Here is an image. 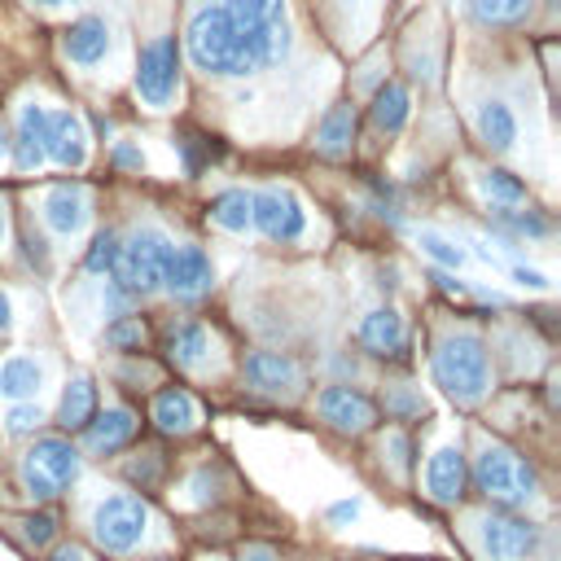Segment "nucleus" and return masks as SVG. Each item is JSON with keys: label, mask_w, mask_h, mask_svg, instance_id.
I'll return each instance as SVG.
<instances>
[{"label": "nucleus", "mask_w": 561, "mask_h": 561, "mask_svg": "<svg viewBox=\"0 0 561 561\" xmlns=\"http://www.w3.org/2000/svg\"><path fill=\"white\" fill-rule=\"evenodd\" d=\"M167 250H171L167 232H158L153 224L136 228V232L123 241V250H118V263H114V272H110V285H114L127 302L153 294V289L162 285V259H167Z\"/></svg>", "instance_id": "5"}, {"label": "nucleus", "mask_w": 561, "mask_h": 561, "mask_svg": "<svg viewBox=\"0 0 561 561\" xmlns=\"http://www.w3.org/2000/svg\"><path fill=\"white\" fill-rule=\"evenodd\" d=\"M210 346H215V337H210V329L197 324V320H175V324L167 329V355H171L180 368H202V364L210 359Z\"/></svg>", "instance_id": "21"}, {"label": "nucleus", "mask_w": 561, "mask_h": 561, "mask_svg": "<svg viewBox=\"0 0 561 561\" xmlns=\"http://www.w3.org/2000/svg\"><path fill=\"white\" fill-rule=\"evenodd\" d=\"M408 110H412V96L403 83H381L377 96H373V127L377 131H399L408 123Z\"/></svg>", "instance_id": "26"}, {"label": "nucleus", "mask_w": 561, "mask_h": 561, "mask_svg": "<svg viewBox=\"0 0 561 561\" xmlns=\"http://www.w3.org/2000/svg\"><path fill=\"white\" fill-rule=\"evenodd\" d=\"M473 123H478V136H482L491 149H513V140H517V118H513V110H508L504 101H482Z\"/></svg>", "instance_id": "25"}, {"label": "nucleus", "mask_w": 561, "mask_h": 561, "mask_svg": "<svg viewBox=\"0 0 561 561\" xmlns=\"http://www.w3.org/2000/svg\"><path fill=\"white\" fill-rule=\"evenodd\" d=\"M153 561H167V557H153Z\"/></svg>", "instance_id": "48"}, {"label": "nucleus", "mask_w": 561, "mask_h": 561, "mask_svg": "<svg viewBox=\"0 0 561 561\" xmlns=\"http://www.w3.org/2000/svg\"><path fill=\"white\" fill-rule=\"evenodd\" d=\"M241 561H276V552L263 543H250V548H241Z\"/></svg>", "instance_id": "42"}, {"label": "nucleus", "mask_w": 561, "mask_h": 561, "mask_svg": "<svg viewBox=\"0 0 561 561\" xmlns=\"http://www.w3.org/2000/svg\"><path fill=\"white\" fill-rule=\"evenodd\" d=\"M210 219L224 228V232H245L250 228V193L245 188H228L210 202Z\"/></svg>", "instance_id": "28"}, {"label": "nucleus", "mask_w": 561, "mask_h": 561, "mask_svg": "<svg viewBox=\"0 0 561 561\" xmlns=\"http://www.w3.org/2000/svg\"><path fill=\"white\" fill-rule=\"evenodd\" d=\"M215 280V267L206 259L202 245H171L167 259H162V285L175 294V298H202Z\"/></svg>", "instance_id": "11"}, {"label": "nucleus", "mask_w": 561, "mask_h": 561, "mask_svg": "<svg viewBox=\"0 0 561 561\" xmlns=\"http://www.w3.org/2000/svg\"><path fill=\"white\" fill-rule=\"evenodd\" d=\"M18 526H22V539H26L31 548H44V543L53 539V526H57V522H53L48 513H35V517H22Z\"/></svg>", "instance_id": "35"}, {"label": "nucleus", "mask_w": 561, "mask_h": 561, "mask_svg": "<svg viewBox=\"0 0 561 561\" xmlns=\"http://www.w3.org/2000/svg\"><path fill=\"white\" fill-rule=\"evenodd\" d=\"M224 13L232 18L241 48L250 57V70L276 66L289 53V22H285V0H224Z\"/></svg>", "instance_id": "2"}, {"label": "nucleus", "mask_w": 561, "mask_h": 561, "mask_svg": "<svg viewBox=\"0 0 561 561\" xmlns=\"http://www.w3.org/2000/svg\"><path fill=\"white\" fill-rule=\"evenodd\" d=\"M39 425H44V408H39L35 399L4 408V430H9V434H35Z\"/></svg>", "instance_id": "34"}, {"label": "nucleus", "mask_w": 561, "mask_h": 561, "mask_svg": "<svg viewBox=\"0 0 561 561\" xmlns=\"http://www.w3.org/2000/svg\"><path fill=\"white\" fill-rule=\"evenodd\" d=\"M44 123H48V110L44 105H22V118H18V136H13V158L22 171H39L48 162L44 153Z\"/></svg>", "instance_id": "20"}, {"label": "nucleus", "mask_w": 561, "mask_h": 561, "mask_svg": "<svg viewBox=\"0 0 561 561\" xmlns=\"http://www.w3.org/2000/svg\"><path fill=\"white\" fill-rule=\"evenodd\" d=\"M4 149H9V140H4V127H0V153H4Z\"/></svg>", "instance_id": "45"}, {"label": "nucleus", "mask_w": 561, "mask_h": 561, "mask_svg": "<svg viewBox=\"0 0 561 561\" xmlns=\"http://www.w3.org/2000/svg\"><path fill=\"white\" fill-rule=\"evenodd\" d=\"M44 153L61 167H83L88 162V131H83V118L75 110H48Z\"/></svg>", "instance_id": "13"}, {"label": "nucleus", "mask_w": 561, "mask_h": 561, "mask_svg": "<svg viewBox=\"0 0 561 561\" xmlns=\"http://www.w3.org/2000/svg\"><path fill=\"white\" fill-rule=\"evenodd\" d=\"M416 245H421L434 263H443V267H465V263H469V250L456 245L451 237H443L438 228H421V232H416Z\"/></svg>", "instance_id": "31"}, {"label": "nucleus", "mask_w": 561, "mask_h": 561, "mask_svg": "<svg viewBox=\"0 0 561 561\" xmlns=\"http://www.w3.org/2000/svg\"><path fill=\"white\" fill-rule=\"evenodd\" d=\"M48 561H88V557H83V548H75V543H61V548H57Z\"/></svg>", "instance_id": "44"}, {"label": "nucleus", "mask_w": 561, "mask_h": 561, "mask_svg": "<svg viewBox=\"0 0 561 561\" xmlns=\"http://www.w3.org/2000/svg\"><path fill=\"white\" fill-rule=\"evenodd\" d=\"M149 504L131 491H114L92 508V539L105 552H131L149 535Z\"/></svg>", "instance_id": "6"}, {"label": "nucleus", "mask_w": 561, "mask_h": 561, "mask_svg": "<svg viewBox=\"0 0 561 561\" xmlns=\"http://www.w3.org/2000/svg\"><path fill=\"white\" fill-rule=\"evenodd\" d=\"M153 421H158V430H167V434H188V430H197V421H202V408H197V399L188 394V390H162L158 399H153Z\"/></svg>", "instance_id": "23"}, {"label": "nucleus", "mask_w": 561, "mask_h": 561, "mask_svg": "<svg viewBox=\"0 0 561 561\" xmlns=\"http://www.w3.org/2000/svg\"><path fill=\"white\" fill-rule=\"evenodd\" d=\"M88 210H92V197H88V188H79V184H57V188H48V197H44V219H48V228H53L57 237H66V241L83 232Z\"/></svg>", "instance_id": "15"}, {"label": "nucleus", "mask_w": 561, "mask_h": 561, "mask_svg": "<svg viewBox=\"0 0 561 561\" xmlns=\"http://www.w3.org/2000/svg\"><path fill=\"white\" fill-rule=\"evenodd\" d=\"M39 386H44V364L35 355H9L0 364V399L26 403L39 394Z\"/></svg>", "instance_id": "22"}, {"label": "nucleus", "mask_w": 561, "mask_h": 561, "mask_svg": "<svg viewBox=\"0 0 561 561\" xmlns=\"http://www.w3.org/2000/svg\"><path fill=\"white\" fill-rule=\"evenodd\" d=\"M482 193L500 206V210H517L522 202H526V188H522V180L517 175H508V171H500V167H491V171H482Z\"/></svg>", "instance_id": "30"}, {"label": "nucleus", "mask_w": 561, "mask_h": 561, "mask_svg": "<svg viewBox=\"0 0 561 561\" xmlns=\"http://www.w3.org/2000/svg\"><path fill=\"white\" fill-rule=\"evenodd\" d=\"M465 4L482 26H517L530 13V0H465Z\"/></svg>", "instance_id": "29"}, {"label": "nucleus", "mask_w": 561, "mask_h": 561, "mask_svg": "<svg viewBox=\"0 0 561 561\" xmlns=\"http://www.w3.org/2000/svg\"><path fill=\"white\" fill-rule=\"evenodd\" d=\"M316 408H320V416L333 425V430H342V434H364L368 425H373V403H368V394H359L355 386H324L320 394H316Z\"/></svg>", "instance_id": "12"}, {"label": "nucleus", "mask_w": 561, "mask_h": 561, "mask_svg": "<svg viewBox=\"0 0 561 561\" xmlns=\"http://www.w3.org/2000/svg\"><path fill=\"white\" fill-rule=\"evenodd\" d=\"M105 342L110 346H136L140 342V320H118L114 329H105Z\"/></svg>", "instance_id": "36"}, {"label": "nucleus", "mask_w": 561, "mask_h": 561, "mask_svg": "<svg viewBox=\"0 0 561 561\" xmlns=\"http://www.w3.org/2000/svg\"><path fill=\"white\" fill-rule=\"evenodd\" d=\"M469 543L482 561H526L539 543V526L508 513H478L469 517Z\"/></svg>", "instance_id": "7"}, {"label": "nucleus", "mask_w": 561, "mask_h": 561, "mask_svg": "<svg viewBox=\"0 0 561 561\" xmlns=\"http://www.w3.org/2000/svg\"><path fill=\"white\" fill-rule=\"evenodd\" d=\"M434 377L456 403H478L491 390V359L478 333H447L434 346Z\"/></svg>", "instance_id": "3"}, {"label": "nucleus", "mask_w": 561, "mask_h": 561, "mask_svg": "<svg viewBox=\"0 0 561 561\" xmlns=\"http://www.w3.org/2000/svg\"><path fill=\"white\" fill-rule=\"evenodd\" d=\"M118 250H123V237L105 228V232H96V237H92V245H88V254H83V267H88V272H96V276H101V272L110 276V272H114V263H118Z\"/></svg>", "instance_id": "32"}, {"label": "nucleus", "mask_w": 561, "mask_h": 561, "mask_svg": "<svg viewBox=\"0 0 561 561\" xmlns=\"http://www.w3.org/2000/svg\"><path fill=\"white\" fill-rule=\"evenodd\" d=\"M92 403H96V394H92V381H88V377H70V386L61 390V408H57V421H61L66 430H83V425L92 421Z\"/></svg>", "instance_id": "27"}, {"label": "nucleus", "mask_w": 561, "mask_h": 561, "mask_svg": "<svg viewBox=\"0 0 561 561\" xmlns=\"http://www.w3.org/2000/svg\"><path fill=\"white\" fill-rule=\"evenodd\" d=\"M465 478H469L465 456H460V447H451V443H443V447L425 460V491H430L434 504H456V500L465 495Z\"/></svg>", "instance_id": "16"}, {"label": "nucleus", "mask_w": 561, "mask_h": 561, "mask_svg": "<svg viewBox=\"0 0 561 561\" xmlns=\"http://www.w3.org/2000/svg\"><path fill=\"white\" fill-rule=\"evenodd\" d=\"M495 224H500L504 232H517V237H548V232H552V224H548L539 210H500V206H495Z\"/></svg>", "instance_id": "33"}, {"label": "nucleus", "mask_w": 561, "mask_h": 561, "mask_svg": "<svg viewBox=\"0 0 561 561\" xmlns=\"http://www.w3.org/2000/svg\"><path fill=\"white\" fill-rule=\"evenodd\" d=\"M0 241H4V206H0Z\"/></svg>", "instance_id": "46"}, {"label": "nucleus", "mask_w": 561, "mask_h": 561, "mask_svg": "<svg viewBox=\"0 0 561 561\" xmlns=\"http://www.w3.org/2000/svg\"><path fill=\"white\" fill-rule=\"evenodd\" d=\"M35 4H57V0H35Z\"/></svg>", "instance_id": "47"}, {"label": "nucleus", "mask_w": 561, "mask_h": 561, "mask_svg": "<svg viewBox=\"0 0 561 561\" xmlns=\"http://www.w3.org/2000/svg\"><path fill=\"white\" fill-rule=\"evenodd\" d=\"M245 381L259 390V394H298L302 386V368L294 355H280V351H254L245 355Z\"/></svg>", "instance_id": "14"}, {"label": "nucleus", "mask_w": 561, "mask_h": 561, "mask_svg": "<svg viewBox=\"0 0 561 561\" xmlns=\"http://www.w3.org/2000/svg\"><path fill=\"white\" fill-rule=\"evenodd\" d=\"M359 346H364L368 355H381V359L403 355V346H408L403 316H399L394 307H377V311H368V316L359 320Z\"/></svg>", "instance_id": "17"}, {"label": "nucleus", "mask_w": 561, "mask_h": 561, "mask_svg": "<svg viewBox=\"0 0 561 561\" xmlns=\"http://www.w3.org/2000/svg\"><path fill=\"white\" fill-rule=\"evenodd\" d=\"M184 48H188L193 66L206 70V75H219V79L250 75V57H245L241 35H237L232 18L224 13V4H202V9L188 18Z\"/></svg>", "instance_id": "1"}, {"label": "nucleus", "mask_w": 561, "mask_h": 561, "mask_svg": "<svg viewBox=\"0 0 561 561\" xmlns=\"http://www.w3.org/2000/svg\"><path fill=\"white\" fill-rule=\"evenodd\" d=\"M386 451H390L394 469L403 473V469H408V438H403V434H390V438H386Z\"/></svg>", "instance_id": "38"}, {"label": "nucleus", "mask_w": 561, "mask_h": 561, "mask_svg": "<svg viewBox=\"0 0 561 561\" xmlns=\"http://www.w3.org/2000/svg\"><path fill=\"white\" fill-rule=\"evenodd\" d=\"M421 408H425V403H421L416 394H394V399H390V412H399V416H403V412H421Z\"/></svg>", "instance_id": "41"}, {"label": "nucleus", "mask_w": 561, "mask_h": 561, "mask_svg": "<svg viewBox=\"0 0 561 561\" xmlns=\"http://www.w3.org/2000/svg\"><path fill=\"white\" fill-rule=\"evenodd\" d=\"M351 140H355V110L342 101V105H333V110L320 118V127H316V149L329 153V158H337V153L351 149Z\"/></svg>", "instance_id": "24"}, {"label": "nucleus", "mask_w": 561, "mask_h": 561, "mask_svg": "<svg viewBox=\"0 0 561 561\" xmlns=\"http://www.w3.org/2000/svg\"><path fill=\"white\" fill-rule=\"evenodd\" d=\"M75 478H79V451H75L66 438H39V443L22 456V486H26L35 500L61 495Z\"/></svg>", "instance_id": "8"}, {"label": "nucleus", "mask_w": 561, "mask_h": 561, "mask_svg": "<svg viewBox=\"0 0 561 561\" xmlns=\"http://www.w3.org/2000/svg\"><path fill=\"white\" fill-rule=\"evenodd\" d=\"M508 272H513V280L526 285V289H548V276L535 272V267H526V263H508Z\"/></svg>", "instance_id": "37"}, {"label": "nucleus", "mask_w": 561, "mask_h": 561, "mask_svg": "<svg viewBox=\"0 0 561 561\" xmlns=\"http://www.w3.org/2000/svg\"><path fill=\"white\" fill-rule=\"evenodd\" d=\"M355 517H359V500H342V504L329 508V522H337V526L342 522H355Z\"/></svg>", "instance_id": "39"}, {"label": "nucleus", "mask_w": 561, "mask_h": 561, "mask_svg": "<svg viewBox=\"0 0 561 561\" xmlns=\"http://www.w3.org/2000/svg\"><path fill=\"white\" fill-rule=\"evenodd\" d=\"M114 162H118V167H131V171H140V167H145L140 149H131V145H118V149H114Z\"/></svg>", "instance_id": "40"}, {"label": "nucleus", "mask_w": 561, "mask_h": 561, "mask_svg": "<svg viewBox=\"0 0 561 561\" xmlns=\"http://www.w3.org/2000/svg\"><path fill=\"white\" fill-rule=\"evenodd\" d=\"M175 79H180V48L171 35H158L140 48L136 61V96L153 110H162L175 96Z\"/></svg>", "instance_id": "9"}, {"label": "nucleus", "mask_w": 561, "mask_h": 561, "mask_svg": "<svg viewBox=\"0 0 561 561\" xmlns=\"http://www.w3.org/2000/svg\"><path fill=\"white\" fill-rule=\"evenodd\" d=\"M131 434H136V416L127 408H105L101 416H92L83 425V443L92 456H114L118 447L131 443Z\"/></svg>", "instance_id": "18"}, {"label": "nucleus", "mask_w": 561, "mask_h": 561, "mask_svg": "<svg viewBox=\"0 0 561 561\" xmlns=\"http://www.w3.org/2000/svg\"><path fill=\"white\" fill-rule=\"evenodd\" d=\"M250 224L272 241H298L307 228V215L289 188H259L250 193Z\"/></svg>", "instance_id": "10"}, {"label": "nucleus", "mask_w": 561, "mask_h": 561, "mask_svg": "<svg viewBox=\"0 0 561 561\" xmlns=\"http://www.w3.org/2000/svg\"><path fill=\"white\" fill-rule=\"evenodd\" d=\"M13 329V298L0 289V333H9Z\"/></svg>", "instance_id": "43"}, {"label": "nucleus", "mask_w": 561, "mask_h": 561, "mask_svg": "<svg viewBox=\"0 0 561 561\" xmlns=\"http://www.w3.org/2000/svg\"><path fill=\"white\" fill-rule=\"evenodd\" d=\"M473 482L486 500L504 504V508H522L539 495V482H535V469L504 443H482L478 456H473Z\"/></svg>", "instance_id": "4"}, {"label": "nucleus", "mask_w": 561, "mask_h": 561, "mask_svg": "<svg viewBox=\"0 0 561 561\" xmlns=\"http://www.w3.org/2000/svg\"><path fill=\"white\" fill-rule=\"evenodd\" d=\"M61 48H66V57H70L75 66H96V61L110 53V26H105L101 18H79V22L66 26Z\"/></svg>", "instance_id": "19"}]
</instances>
